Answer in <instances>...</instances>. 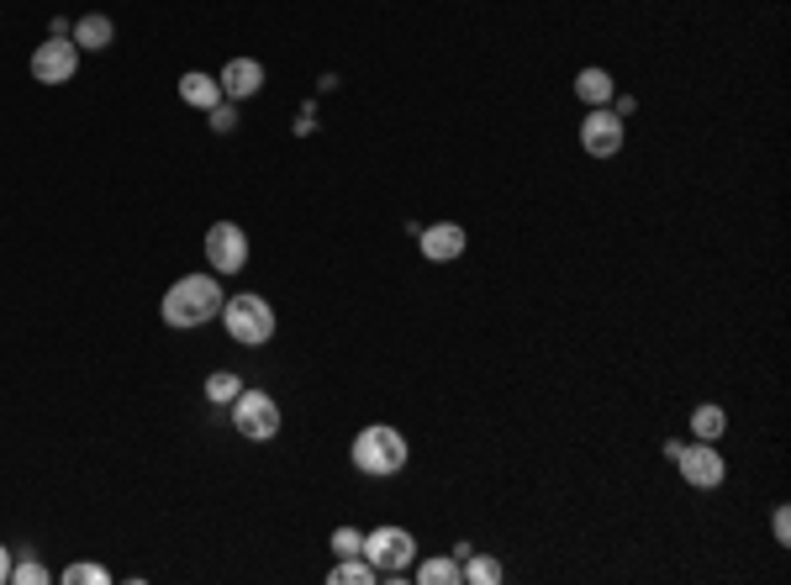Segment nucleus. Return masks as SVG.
<instances>
[{
  "label": "nucleus",
  "instance_id": "f257e3e1",
  "mask_svg": "<svg viewBox=\"0 0 791 585\" xmlns=\"http://www.w3.org/2000/svg\"><path fill=\"white\" fill-rule=\"evenodd\" d=\"M159 311L169 327H206L211 317H223V285H217V275H185L169 285Z\"/></svg>",
  "mask_w": 791,
  "mask_h": 585
},
{
  "label": "nucleus",
  "instance_id": "f03ea898",
  "mask_svg": "<svg viewBox=\"0 0 791 585\" xmlns=\"http://www.w3.org/2000/svg\"><path fill=\"white\" fill-rule=\"evenodd\" d=\"M402 465H406V438L396 427L369 423L365 433L354 438V469H359V475L390 480V475H402Z\"/></svg>",
  "mask_w": 791,
  "mask_h": 585
},
{
  "label": "nucleus",
  "instance_id": "7ed1b4c3",
  "mask_svg": "<svg viewBox=\"0 0 791 585\" xmlns=\"http://www.w3.org/2000/svg\"><path fill=\"white\" fill-rule=\"evenodd\" d=\"M223 327H227V338H233V344L264 348L269 338H275V306L264 301V296H254V290L227 296L223 301Z\"/></svg>",
  "mask_w": 791,
  "mask_h": 585
},
{
  "label": "nucleus",
  "instance_id": "20e7f679",
  "mask_svg": "<svg viewBox=\"0 0 791 585\" xmlns=\"http://www.w3.org/2000/svg\"><path fill=\"white\" fill-rule=\"evenodd\" d=\"M665 459L681 469V480H686L691 490H718L723 475H729L718 444H702V438H696V444H665Z\"/></svg>",
  "mask_w": 791,
  "mask_h": 585
},
{
  "label": "nucleus",
  "instance_id": "39448f33",
  "mask_svg": "<svg viewBox=\"0 0 791 585\" xmlns=\"http://www.w3.org/2000/svg\"><path fill=\"white\" fill-rule=\"evenodd\" d=\"M233 427L244 433L248 444H269L275 433H280V406L275 396H264V390H238V401H233Z\"/></svg>",
  "mask_w": 791,
  "mask_h": 585
},
{
  "label": "nucleus",
  "instance_id": "423d86ee",
  "mask_svg": "<svg viewBox=\"0 0 791 585\" xmlns=\"http://www.w3.org/2000/svg\"><path fill=\"white\" fill-rule=\"evenodd\" d=\"M359 554H365L380 575H402V569L417 559V538H412L406 527H375V533H365Z\"/></svg>",
  "mask_w": 791,
  "mask_h": 585
},
{
  "label": "nucleus",
  "instance_id": "0eeeda50",
  "mask_svg": "<svg viewBox=\"0 0 791 585\" xmlns=\"http://www.w3.org/2000/svg\"><path fill=\"white\" fill-rule=\"evenodd\" d=\"M206 259H211V275H238L248 264V232L238 222H211L206 227Z\"/></svg>",
  "mask_w": 791,
  "mask_h": 585
},
{
  "label": "nucleus",
  "instance_id": "6e6552de",
  "mask_svg": "<svg viewBox=\"0 0 791 585\" xmlns=\"http://www.w3.org/2000/svg\"><path fill=\"white\" fill-rule=\"evenodd\" d=\"M75 69H80V48L75 38H53L38 42V53H32V80L38 85H69L75 80Z\"/></svg>",
  "mask_w": 791,
  "mask_h": 585
},
{
  "label": "nucleus",
  "instance_id": "1a4fd4ad",
  "mask_svg": "<svg viewBox=\"0 0 791 585\" xmlns=\"http://www.w3.org/2000/svg\"><path fill=\"white\" fill-rule=\"evenodd\" d=\"M581 148H586L591 159H612L623 148V117L607 111V106H591L586 121H581Z\"/></svg>",
  "mask_w": 791,
  "mask_h": 585
},
{
  "label": "nucleus",
  "instance_id": "9d476101",
  "mask_svg": "<svg viewBox=\"0 0 791 585\" xmlns=\"http://www.w3.org/2000/svg\"><path fill=\"white\" fill-rule=\"evenodd\" d=\"M417 242H423V259L454 264L469 248V232L459 222H433V227H423V232H417Z\"/></svg>",
  "mask_w": 791,
  "mask_h": 585
},
{
  "label": "nucleus",
  "instance_id": "9b49d317",
  "mask_svg": "<svg viewBox=\"0 0 791 585\" xmlns=\"http://www.w3.org/2000/svg\"><path fill=\"white\" fill-rule=\"evenodd\" d=\"M217 85H223V96L227 101H254L264 90V63H254V59H233L217 75Z\"/></svg>",
  "mask_w": 791,
  "mask_h": 585
},
{
  "label": "nucleus",
  "instance_id": "f8f14e48",
  "mask_svg": "<svg viewBox=\"0 0 791 585\" xmlns=\"http://www.w3.org/2000/svg\"><path fill=\"white\" fill-rule=\"evenodd\" d=\"M180 101H185V106H196V111H211V106H223L227 96H223V85L211 80V75L190 69V75L180 80Z\"/></svg>",
  "mask_w": 791,
  "mask_h": 585
},
{
  "label": "nucleus",
  "instance_id": "ddd939ff",
  "mask_svg": "<svg viewBox=\"0 0 791 585\" xmlns=\"http://www.w3.org/2000/svg\"><path fill=\"white\" fill-rule=\"evenodd\" d=\"M575 96H581L591 111V106H607L612 96H617V85H612L607 69H581V75H575Z\"/></svg>",
  "mask_w": 791,
  "mask_h": 585
},
{
  "label": "nucleus",
  "instance_id": "4468645a",
  "mask_svg": "<svg viewBox=\"0 0 791 585\" xmlns=\"http://www.w3.org/2000/svg\"><path fill=\"white\" fill-rule=\"evenodd\" d=\"M111 38H117L111 17H80V21H75V48H85V53H101V48H111Z\"/></svg>",
  "mask_w": 791,
  "mask_h": 585
},
{
  "label": "nucleus",
  "instance_id": "2eb2a0df",
  "mask_svg": "<svg viewBox=\"0 0 791 585\" xmlns=\"http://www.w3.org/2000/svg\"><path fill=\"white\" fill-rule=\"evenodd\" d=\"M327 581H333V585H375V581H380V569L369 565L365 554H348V559H338V565H333V575H327Z\"/></svg>",
  "mask_w": 791,
  "mask_h": 585
},
{
  "label": "nucleus",
  "instance_id": "dca6fc26",
  "mask_svg": "<svg viewBox=\"0 0 791 585\" xmlns=\"http://www.w3.org/2000/svg\"><path fill=\"white\" fill-rule=\"evenodd\" d=\"M691 433H696V438H702V444H718V438H723V433H729V412H723V406H696V412H691Z\"/></svg>",
  "mask_w": 791,
  "mask_h": 585
},
{
  "label": "nucleus",
  "instance_id": "f3484780",
  "mask_svg": "<svg viewBox=\"0 0 791 585\" xmlns=\"http://www.w3.org/2000/svg\"><path fill=\"white\" fill-rule=\"evenodd\" d=\"M417 581L423 585H465V569H459V559H454V554H438V559H423V565H417Z\"/></svg>",
  "mask_w": 791,
  "mask_h": 585
},
{
  "label": "nucleus",
  "instance_id": "a211bd4d",
  "mask_svg": "<svg viewBox=\"0 0 791 585\" xmlns=\"http://www.w3.org/2000/svg\"><path fill=\"white\" fill-rule=\"evenodd\" d=\"M459 569H465V585H502V575H507V569L496 565L491 554H465V559H459Z\"/></svg>",
  "mask_w": 791,
  "mask_h": 585
},
{
  "label": "nucleus",
  "instance_id": "6ab92c4d",
  "mask_svg": "<svg viewBox=\"0 0 791 585\" xmlns=\"http://www.w3.org/2000/svg\"><path fill=\"white\" fill-rule=\"evenodd\" d=\"M238 390H244V380H238V375H227V369H217V375H211V380H206V401H238Z\"/></svg>",
  "mask_w": 791,
  "mask_h": 585
},
{
  "label": "nucleus",
  "instance_id": "aec40b11",
  "mask_svg": "<svg viewBox=\"0 0 791 585\" xmlns=\"http://www.w3.org/2000/svg\"><path fill=\"white\" fill-rule=\"evenodd\" d=\"M63 581H69V585H106V581H111V569H101V565H69V569H63Z\"/></svg>",
  "mask_w": 791,
  "mask_h": 585
},
{
  "label": "nucleus",
  "instance_id": "412c9836",
  "mask_svg": "<svg viewBox=\"0 0 791 585\" xmlns=\"http://www.w3.org/2000/svg\"><path fill=\"white\" fill-rule=\"evenodd\" d=\"M11 585H48L42 559H21V565H11Z\"/></svg>",
  "mask_w": 791,
  "mask_h": 585
},
{
  "label": "nucleus",
  "instance_id": "4be33fe9",
  "mask_svg": "<svg viewBox=\"0 0 791 585\" xmlns=\"http://www.w3.org/2000/svg\"><path fill=\"white\" fill-rule=\"evenodd\" d=\"M359 544H365V533H354V527H338V533H333V554H338V559L359 554Z\"/></svg>",
  "mask_w": 791,
  "mask_h": 585
},
{
  "label": "nucleus",
  "instance_id": "5701e85b",
  "mask_svg": "<svg viewBox=\"0 0 791 585\" xmlns=\"http://www.w3.org/2000/svg\"><path fill=\"white\" fill-rule=\"evenodd\" d=\"M206 117H211V132H233V127H238V111H233V106H211V111H206Z\"/></svg>",
  "mask_w": 791,
  "mask_h": 585
},
{
  "label": "nucleus",
  "instance_id": "b1692460",
  "mask_svg": "<svg viewBox=\"0 0 791 585\" xmlns=\"http://www.w3.org/2000/svg\"><path fill=\"white\" fill-rule=\"evenodd\" d=\"M771 533H775V544H791V512H787V506H775Z\"/></svg>",
  "mask_w": 791,
  "mask_h": 585
},
{
  "label": "nucleus",
  "instance_id": "393cba45",
  "mask_svg": "<svg viewBox=\"0 0 791 585\" xmlns=\"http://www.w3.org/2000/svg\"><path fill=\"white\" fill-rule=\"evenodd\" d=\"M0 585H11V548L0 544Z\"/></svg>",
  "mask_w": 791,
  "mask_h": 585
}]
</instances>
